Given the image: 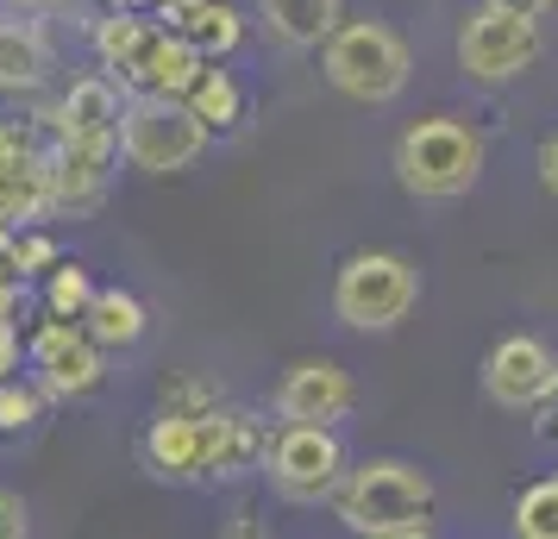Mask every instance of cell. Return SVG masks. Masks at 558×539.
<instances>
[{"label":"cell","instance_id":"cell-1","mask_svg":"<svg viewBox=\"0 0 558 539\" xmlns=\"http://www.w3.org/2000/svg\"><path fill=\"white\" fill-rule=\"evenodd\" d=\"M95 57L126 101H182L202 76V57L157 13H107L95 26Z\"/></svg>","mask_w":558,"mask_h":539},{"label":"cell","instance_id":"cell-2","mask_svg":"<svg viewBox=\"0 0 558 539\" xmlns=\"http://www.w3.org/2000/svg\"><path fill=\"white\" fill-rule=\"evenodd\" d=\"M433 477L408 458H364L345 470V483L332 489V509L352 534L377 539L396 527H427L433 520Z\"/></svg>","mask_w":558,"mask_h":539},{"label":"cell","instance_id":"cell-3","mask_svg":"<svg viewBox=\"0 0 558 539\" xmlns=\"http://www.w3.org/2000/svg\"><path fill=\"white\" fill-rule=\"evenodd\" d=\"M396 176L408 195L421 201H458L483 182V132L452 120V113H433L396 138Z\"/></svg>","mask_w":558,"mask_h":539},{"label":"cell","instance_id":"cell-4","mask_svg":"<svg viewBox=\"0 0 558 539\" xmlns=\"http://www.w3.org/2000/svg\"><path fill=\"white\" fill-rule=\"evenodd\" d=\"M320 70L327 82L357 107H389L402 101L408 76H414V57H408L402 32L383 26V20H339L327 45H320Z\"/></svg>","mask_w":558,"mask_h":539},{"label":"cell","instance_id":"cell-5","mask_svg":"<svg viewBox=\"0 0 558 539\" xmlns=\"http://www.w3.org/2000/svg\"><path fill=\"white\" fill-rule=\"evenodd\" d=\"M421 302V270L402 252H357L332 277V314L352 333H389Z\"/></svg>","mask_w":558,"mask_h":539},{"label":"cell","instance_id":"cell-6","mask_svg":"<svg viewBox=\"0 0 558 539\" xmlns=\"http://www.w3.org/2000/svg\"><path fill=\"white\" fill-rule=\"evenodd\" d=\"M214 132L182 101H126L120 113V157L145 176H182L195 170Z\"/></svg>","mask_w":558,"mask_h":539},{"label":"cell","instance_id":"cell-7","mask_svg":"<svg viewBox=\"0 0 558 539\" xmlns=\"http://www.w3.org/2000/svg\"><path fill=\"white\" fill-rule=\"evenodd\" d=\"M345 439L339 427H277L264 452V477L282 502H332V489L345 483Z\"/></svg>","mask_w":558,"mask_h":539},{"label":"cell","instance_id":"cell-8","mask_svg":"<svg viewBox=\"0 0 558 539\" xmlns=\"http://www.w3.org/2000/svg\"><path fill=\"white\" fill-rule=\"evenodd\" d=\"M539 57H546L539 20H514V13L477 7V13H464V26H458V70L471 82H483V88L521 82Z\"/></svg>","mask_w":558,"mask_h":539},{"label":"cell","instance_id":"cell-9","mask_svg":"<svg viewBox=\"0 0 558 539\" xmlns=\"http://www.w3.org/2000/svg\"><path fill=\"white\" fill-rule=\"evenodd\" d=\"M26 364H32V383L45 389L51 402H82L107 383V352L82 333V320H38L26 339Z\"/></svg>","mask_w":558,"mask_h":539},{"label":"cell","instance_id":"cell-10","mask_svg":"<svg viewBox=\"0 0 558 539\" xmlns=\"http://www.w3.org/2000/svg\"><path fill=\"white\" fill-rule=\"evenodd\" d=\"M270 408H277L282 427H339L357 408V383L352 370H339L332 358H302L282 370Z\"/></svg>","mask_w":558,"mask_h":539},{"label":"cell","instance_id":"cell-11","mask_svg":"<svg viewBox=\"0 0 558 539\" xmlns=\"http://www.w3.org/2000/svg\"><path fill=\"white\" fill-rule=\"evenodd\" d=\"M558 383V358L546 352V339L533 333H514L502 339L489 358H483V395L508 414H533Z\"/></svg>","mask_w":558,"mask_h":539},{"label":"cell","instance_id":"cell-12","mask_svg":"<svg viewBox=\"0 0 558 539\" xmlns=\"http://www.w3.org/2000/svg\"><path fill=\"white\" fill-rule=\"evenodd\" d=\"M45 163H51V213H88L113 182L120 138H51Z\"/></svg>","mask_w":558,"mask_h":539},{"label":"cell","instance_id":"cell-13","mask_svg":"<svg viewBox=\"0 0 558 539\" xmlns=\"http://www.w3.org/2000/svg\"><path fill=\"white\" fill-rule=\"evenodd\" d=\"M202 433H207V483H239L264 470V452H270V427L245 408H220L202 414Z\"/></svg>","mask_w":558,"mask_h":539},{"label":"cell","instance_id":"cell-14","mask_svg":"<svg viewBox=\"0 0 558 539\" xmlns=\"http://www.w3.org/2000/svg\"><path fill=\"white\" fill-rule=\"evenodd\" d=\"M138 458H145V470L163 477V483H207V433H202V420L157 408V420L145 427V439H138Z\"/></svg>","mask_w":558,"mask_h":539},{"label":"cell","instance_id":"cell-15","mask_svg":"<svg viewBox=\"0 0 558 539\" xmlns=\"http://www.w3.org/2000/svg\"><path fill=\"white\" fill-rule=\"evenodd\" d=\"M157 20L177 32L202 63H220V57H232L245 45V13L232 0H163Z\"/></svg>","mask_w":558,"mask_h":539},{"label":"cell","instance_id":"cell-16","mask_svg":"<svg viewBox=\"0 0 558 539\" xmlns=\"http://www.w3.org/2000/svg\"><path fill=\"white\" fill-rule=\"evenodd\" d=\"M120 113H126L120 88L95 70V76L70 82L63 101H57L45 120H51V138H120Z\"/></svg>","mask_w":558,"mask_h":539},{"label":"cell","instance_id":"cell-17","mask_svg":"<svg viewBox=\"0 0 558 539\" xmlns=\"http://www.w3.org/2000/svg\"><path fill=\"white\" fill-rule=\"evenodd\" d=\"M57 70V45L45 20H20V13H7L0 20V95H32V88H45Z\"/></svg>","mask_w":558,"mask_h":539},{"label":"cell","instance_id":"cell-18","mask_svg":"<svg viewBox=\"0 0 558 539\" xmlns=\"http://www.w3.org/2000/svg\"><path fill=\"white\" fill-rule=\"evenodd\" d=\"M257 20L289 51H320L345 20V0H257Z\"/></svg>","mask_w":558,"mask_h":539},{"label":"cell","instance_id":"cell-19","mask_svg":"<svg viewBox=\"0 0 558 539\" xmlns=\"http://www.w3.org/2000/svg\"><path fill=\"white\" fill-rule=\"evenodd\" d=\"M82 333L95 339L101 352H132L151 333V314H145V302L132 289H95V302L82 314Z\"/></svg>","mask_w":558,"mask_h":539},{"label":"cell","instance_id":"cell-20","mask_svg":"<svg viewBox=\"0 0 558 539\" xmlns=\"http://www.w3.org/2000/svg\"><path fill=\"white\" fill-rule=\"evenodd\" d=\"M182 107H189L207 132H232L245 120V82L232 76V70H220V63H202V76L182 95Z\"/></svg>","mask_w":558,"mask_h":539},{"label":"cell","instance_id":"cell-21","mask_svg":"<svg viewBox=\"0 0 558 539\" xmlns=\"http://www.w3.org/2000/svg\"><path fill=\"white\" fill-rule=\"evenodd\" d=\"M45 402H51V395L32 383V377H20V370H13V377H0V433H7V439L32 433V427L45 420Z\"/></svg>","mask_w":558,"mask_h":539},{"label":"cell","instance_id":"cell-22","mask_svg":"<svg viewBox=\"0 0 558 539\" xmlns=\"http://www.w3.org/2000/svg\"><path fill=\"white\" fill-rule=\"evenodd\" d=\"M514 539H558V477L546 483H527L514 495Z\"/></svg>","mask_w":558,"mask_h":539},{"label":"cell","instance_id":"cell-23","mask_svg":"<svg viewBox=\"0 0 558 539\" xmlns=\"http://www.w3.org/2000/svg\"><path fill=\"white\" fill-rule=\"evenodd\" d=\"M88 302H95V277H88L82 264H57L51 283H45V314H51V320H82Z\"/></svg>","mask_w":558,"mask_h":539},{"label":"cell","instance_id":"cell-24","mask_svg":"<svg viewBox=\"0 0 558 539\" xmlns=\"http://www.w3.org/2000/svg\"><path fill=\"white\" fill-rule=\"evenodd\" d=\"M45 138H38V126H26V120H0V176H26V170H45Z\"/></svg>","mask_w":558,"mask_h":539},{"label":"cell","instance_id":"cell-25","mask_svg":"<svg viewBox=\"0 0 558 539\" xmlns=\"http://www.w3.org/2000/svg\"><path fill=\"white\" fill-rule=\"evenodd\" d=\"M220 408V395L202 383V377H170L163 383V414H189V420H202V414Z\"/></svg>","mask_w":558,"mask_h":539},{"label":"cell","instance_id":"cell-26","mask_svg":"<svg viewBox=\"0 0 558 539\" xmlns=\"http://www.w3.org/2000/svg\"><path fill=\"white\" fill-rule=\"evenodd\" d=\"M57 264H63V252H57L51 232H20V270H26V283L32 277H51Z\"/></svg>","mask_w":558,"mask_h":539},{"label":"cell","instance_id":"cell-27","mask_svg":"<svg viewBox=\"0 0 558 539\" xmlns=\"http://www.w3.org/2000/svg\"><path fill=\"white\" fill-rule=\"evenodd\" d=\"M0 289H26V270H20V232L0 226Z\"/></svg>","mask_w":558,"mask_h":539},{"label":"cell","instance_id":"cell-28","mask_svg":"<svg viewBox=\"0 0 558 539\" xmlns=\"http://www.w3.org/2000/svg\"><path fill=\"white\" fill-rule=\"evenodd\" d=\"M0 539H26V502L13 489H0Z\"/></svg>","mask_w":558,"mask_h":539},{"label":"cell","instance_id":"cell-29","mask_svg":"<svg viewBox=\"0 0 558 539\" xmlns=\"http://www.w3.org/2000/svg\"><path fill=\"white\" fill-rule=\"evenodd\" d=\"M483 7H496V13H514V20H546V13H553V0H483Z\"/></svg>","mask_w":558,"mask_h":539},{"label":"cell","instance_id":"cell-30","mask_svg":"<svg viewBox=\"0 0 558 539\" xmlns=\"http://www.w3.org/2000/svg\"><path fill=\"white\" fill-rule=\"evenodd\" d=\"M539 182H546V195H558V132L539 145Z\"/></svg>","mask_w":558,"mask_h":539},{"label":"cell","instance_id":"cell-31","mask_svg":"<svg viewBox=\"0 0 558 539\" xmlns=\"http://www.w3.org/2000/svg\"><path fill=\"white\" fill-rule=\"evenodd\" d=\"M20 370V327H0V377Z\"/></svg>","mask_w":558,"mask_h":539},{"label":"cell","instance_id":"cell-32","mask_svg":"<svg viewBox=\"0 0 558 539\" xmlns=\"http://www.w3.org/2000/svg\"><path fill=\"white\" fill-rule=\"evenodd\" d=\"M533 414H539V433H546V439H558V383H553V395H546V402H539Z\"/></svg>","mask_w":558,"mask_h":539},{"label":"cell","instance_id":"cell-33","mask_svg":"<svg viewBox=\"0 0 558 539\" xmlns=\"http://www.w3.org/2000/svg\"><path fill=\"white\" fill-rule=\"evenodd\" d=\"M7 13H57V7H70V0H0Z\"/></svg>","mask_w":558,"mask_h":539},{"label":"cell","instance_id":"cell-34","mask_svg":"<svg viewBox=\"0 0 558 539\" xmlns=\"http://www.w3.org/2000/svg\"><path fill=\"white\" fill-rule=\"evenodd\" d=\"M107 7H113V13H157L163 0H107Z\"/></svg>","mask_w":558,"mask_h":539},{"label":"cell","instance_id":"cell-35","mask_svg":"<svg viewBox=\"0 0 558 539\" xmlns=\"http://www.w3.org/2000/svg\"><path fill=\"white\" fill-rule=\"evenodd\" d=\"M377 539H433V527H396V534H377Z\"/></svg>","mask_w":558,"mask_h":539},{"label":"cell","instance_id":"cell-36","mask_svg":"<svg viewBox=\"0 0 558 539\" xmlns=\"http://www.w3.org/2000/svg\"><path fill=\"white\" fill-rule=\"evenodd\" d=\"M227 539H257V534H252V527H232V534H227Z\"/></svg>","mask_w":558,"mask_h":539}]
</instances>
